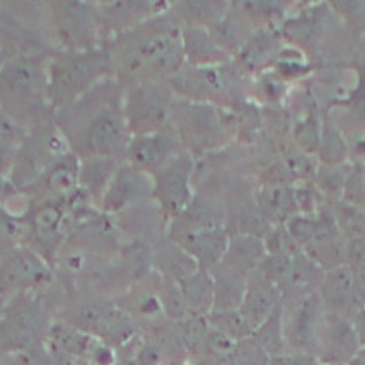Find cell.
Returning a JSON list of instances; mask_svg holds the SVG:
<instances>
[{
  "mask_svg": "<svg viewBox=\"0 0 365 365\" xmlns=\"http://www.w3.org/2000/svg\"><path fill=\"white\" fill-rule=\"evenodd\" d=\"M118 91L117 83L103 80L56 113L57 127L81 158L125 155L131 137Z\"/></svg>",
  "mask_w": 365,
  "mask_h": 365,
  "instance_id": "6da1fadb",
  "label": "cell"
},
{
  "mask_svg": "<svg viewBox=\"0 0 365 365\" xmlns=\"http://www.w3.org/2000/svg\"><path fill=\"white\" fill-rule=\"evenodd\" d=\"M182 31L173 19L154 16L120 36V41L113 46V64L115 61L131 83L171 80L182 70Z\"/></svg>",
  "mask_w": 365,
  "mask_h": 365,
  "instance_id": "7a4b0ae2",
  "label": "cell"
},
{
  "mask_svg": "<svg viewBox=\"0 0 365 365\" xmlns=\"http://www.w3.org/2000/svg\"><path fill=\"white\" fill-rule=\"evenodd\" d=\"M113 66L106 50L90 48L56 54L47 67L48 101L53 106H67L103 81Z\"/></svg>",
  "mask_w": 365,
  "mask_h": 365,
  "instance_id": "3957f363",
  "label": "cell"
},
{
  "mask_svg": "<svg viewBox=\"0 0 365 365\" xmlns=\"http://www.w3.org/2000/svg\"><path fill=\"white\" fill-rule=\"evenodd\" d=\"M3 104L11 103L4 113L16 118L17 113L37 114L41 103L48 100V77L36 56H16L3 63L1 68Z\"/></svg>",
  "mask_w": 365,
  "mask_h": 365,
  "instance_id": "277c9868",
  "label": "cell"
},
{
  "mask_svg": "<svg viewBox=\"0 0 365 365\" xmlns=\"http://www.w3.org/2000/svg\"><path fill=\"white\" fill-rule=\"evenodd\" d=\"M174 108L173 88L163 81L131 83L124 97L127 124L134 135L165 128Z\"/></svg>",
  "mask_w": 365,
  "mask_h": 365,
  "instance_id": "5b68a950",
  "label": "cell"
},
{
  "mask_svg": "<svg viewBox=\"0 0 365 365\" xmlns=\"http://www.w3.org/2000/svg\"><path fill=\"white\" fill-rule=\"evenodd\" d=\"M284 302V331L289 352H304L317 356L327 309L317 291H311ZM318 358V356H317Z\"/></svg>",
  "mask_w": 365,
  "mask_h": 365,
  "instance_id": "8992f818",
  "label": "cell"
},
{
  "mask_svg": "<svg viewBox=\"0 0 365 365\" xmlns=\"http://www.w3.org/2000/svg\"><path fill=\"white\" fill-rule=\"evenodd\" d=\"M192 173V161L181 153L157 173L153 174L155 198L160 210L167 217H178L192 201L190 180Z\"/></svg>",
  "mask_w": 365,
  "mask_h": 365,
  "instance_id": "52a82bcc",
  "label": "cell"
},
{
  "mask_svg": "<svg viewBox=\"0 0 365 365\" xmlns=\"http://www.w3.org/2000/svg\"><path fill=\"white\" fill-rule=\"evenodd\" d=\"M51 7L56 37L68 48V51L94 48L97 11H93V4L58 1L51 3Z\"/></svg>",
  "mask_w": 365,
  "mask_h": 365,
  "instance_id": "ba28073f",
  "label": "cell"
},
{
  "mask_svg": "<svg viewBox=\"0 0 365 365\" xmlns=\"http://www.w3.org/2000/svg\"><path fill=\"white\" fill-rule=\"evenodd\" d=\"M154 178L151 174L133 164H118L103 197L101 205L106 212H120L140 205L153 195Z\"/></svg>",
  "mask_w": 365,
  "mask_h": 365,
  "instance_id": "9c48e42d",
  "label": "cell"
},
{
  "mask_svg": "<svg viewBox=\"0 0 365 365\" xmlns=\"http://www.w3.org/2000/svg\"><path fill=\"white\" fill-rule=\"evenodd\" d=\"M181 133L180 138L182 144L191 145V148L207 150L218 145V143L228 134L230 121H227L218 107H212L210 103H197L185 106L181 110Z\"/></svg>",
  "mask_w": 365,
  "mask_h": 365,
  "instance_id": "30bf717a",
  "label": "cell"
},
{
  "mask_svg": "<svg viewBox=\"0 0 365 365\" xmlns=\"http://www.w3.org/2000/svg\"><path fill=\"white\" fill-rule=\"evenodd\" d=\"M180 135L167 127L154 133L135 134L130 138L125 155L134 167L151 175L182 153Z\"/></svg>",
  "mask_w": 365,
  "mask_h": 365,
  "instance_id": "8fae6325",
  "label": "cell"
},
{
  "mask_svg": "<svg viewBox=\"0 0 365 365\" xmlns=\"http://www.w3.org/2000/svg\"><path fill=\"white\" fill-rule=\"evenodd\" d=\"M171 80L173 87L185 96L195 98L197 103L220 101L234 94L235 76L232 71L218 66H195L191 70L180 71Z\"/></svg>",
  "mask_w": 365,
  "mask_h": 365,
  "instance_id": "7c38bea8",
  "label": "cell"
},
{
  "mask_svg": "<svg viewBox=\"0 0 365 365\" xmlns=\"http://www.w3.org/2000/svg\"><path fill=\"white\" fill-rule=\"evenodd\" d=\"M50 279L48 265L33 250L16 245L4 251L1 261L3 291H24L46 285Z\"/></svg>",
  "mask_w": 365,
  "mask_h": 365,
  "instance_id": "4fadbf2b",
  "label": "cell"
},
{
  "mask_svg": "<svg viewBox=\"0 0 365 365\" xmlns=\"http://www.w3.org/2000/svg\"><path fill=\"white\" fill-rule=\"evenodd\" d=\"M318 292L329 314L355 321L358 312L364 308L355 291L354 271L349 264L325 271Z\"/></svg>",
  "mask_w": 365,
  "mask_h": 365,
  "instance_id": "5bb4252c",
  "label": "cell"
},
{
  "mask_svg": "<svg viewBox=\"0 0 365 365\" xmlns=\"http://www.w3.org/2000/svg\"><path fill=\"white\" fill-rule=\"evenodd\" d=\"M282 292L258 268L248 275L238 312L254 332L281 305Z\"/></svg>",
  "mask_w": 365,
  "mask_h": 365,
  "instance_id": "9a60e30c",
  "label": "cell"
},
{
  "mask_svg": "<svg viewBox=\"0 0 365 365\" xmlns=\"http://www.w3.org/2000/svg\"><path fill=\"white\" fill-rule=\"evenodd\" d=\"M359 348L361 342L354 321L328 312L317 354L319 362L349 364Z\"/></svg>",
  "mask_w": 365,
  "mask_h": 365,
  "instance_id": "2e32d148",
  "label": "cell"
},
{
  "mask_svg": "<svg viewBox=\"0 0 365 365\" xmlns=\"http://www.w3.org/2000/svg\"><path fill=\"white\" fill-rule=\"evenodd\" d=\"M214 278V305L212 311L238 309L247 288L250 274L234 268L221 261L211 269Z\"/></svg>",
  "mask_w": 365,
  "mask_h": 365,
  "instance_id": "e0dca14e",
  "label": "cell"
},
{
  "mask_svg": "<svg viewBox=\"0 0 365 365\" xmlns=\"http://www.w3.org/2000/svg\"><path fill=\"white\" fill-rule=\"evenodd\" d=\"M257 204L269 224L281 225L298 214L294 187L289 184H268L257 195Z\"/></svg>",
  "mask_w": 365,
  "mask_h": 365,
  "instance_id": "ac0fdd59",
  "label": "cell"
},
{
  "mask_svg": "<svg viewBox=\"0 0 365 365\" xmlns=\"http://www.w3.org/2000/svg\"><path fill=\"white\" fill-rule=\"evenodd\" d=\"M153 262L163 274V278L175 282H181L201 268L197 259L173 240L158 245V250L153 252Z\"/></svg>",
  "mask_w": 365,
  "mask_h": 365,
  "instance_id": "d6986e66",
  "label": "cell"
},
{
  "mask_svg": "<svg viewBox=\"0 0 365 365\" xmlns=\"http://www.w3.org/2000/svg\"><path fill=\"white\" fill-rule=\"evenodd\" d=\"M265 255L264 240L254 235L235 234L230 238L228 250L222 261L245 274H251L261 265Z\"/></svg>",
  "mask_w": 365,
  "mask_h": 365,
  "instance_id": "ffe728a7",
  "label": "cell"
},
{
  "mask_svg": "<svg viewBox=\"0 0 365 365\" xmlns=\"http://www.w3.org/2000/svg\"><path fill=\"white\" fill-rule=\"evenodd\" d=\"M182 43L185 57L195 66H208L215 61L220 63L224 56H227L225 50L217 43L214 36L200 26L184 29Z\"/></svg>",
  "mask_w": 365,
  "mask_h": 365,
  "instance_id": "44dd1931",
  "label": "cell"
},
{
  "mask_svg": "<svg viewBox=\"0 0 365 365\" xmlns=\"http://www.w3.org/2000/svg\"><path fill=\"white\" fill-rule=\"evenodd\" d=\"M190 314L208 315L214 305V278L210 269L200 268L191 277L178 282Z\"/></svg>",
  "mask_w": 365,
  "mask_h": 365,
  "instance_id": "7402d4cb",
  "label": "cell"
},
{
  "mask_svg": "<svg viewBox=\"0 0 365 365\" xmlns=\"http://www.w3.org/2000/svg\"><path fill=\"white\" fill-rule=\"evenodd\" d=\"M118 167L115 158L84 157L80 160V185L90 197H101Z\"/></svg>",
  "mask_w": 365,
  "mask_h": 365,
  "instance_id": "603a6c76",
  "label": "cell"
},
{
  "mask_svg": "<svg viewBox=\"0 0 365 365\" xmlns=\"http://www.w3.org/2000/svg\"><path fill=\"white\" fill-rule=\"evenodd\" d=\"M44 180L50 194L68 198L80 185V160L70 153L46 170Z\"/></svg>",
  "mask_w": 365,
  "mask_h": 365,
  "instance_id": "cb8c5ba5",
  "label": "cell"
},
{
  "mask_svg": "<svg viewBox=\"0 0 365 365\" xmlns=\"http://www.w3.org/2000/svg\"><path fill=\"white\" fill-rule=\"evenodd\" d=\"M254 339L267 354V356L279 355L288 352L285 331H284V305H281L272 312V315L252 332Z\"/></svg>",
  "mask_w": 365,
  "mask_h": 365,
  "instance_id": "d4e9b609",
  "label": "cell"
},
{
  "mask_svg": "<svg viewBox=\"0 0 365 365\" xmlns=\"http://www.w3.org/2000/svg\"><path fill=\"white\" fill-rule=\"evenodd\" d=\"M319 158L322 164H345L349 163V151L348 144L336 127L335 121L327 115L322 121L321 131V143H319Z\"/></svg>",
  "mask_w": 365,
  "mask_h": 365,
  "instance_id": "484cf974",
  "label": "cell"
},
{
  "mask_svg": "<svg viewBox=\"0 0 365 365\" xmlns=\"http://www.w3.org/2000/svg\"><path fill=\"white\" fill-rule=\"evenodd\" d=\"M349 163L321 164L314 177V182L328 202L334 204L342 200Z\"/></svg>",
  "mask_w": 365,
  "mask_h": 365,
  "instance_id": "4316f807",
  "label": "cell"
},
{
  "mask_svg": "<svg viewBox=\"0 0 365 365\" xmlns=\"http://www.w3.org/2000/svg\"><path fill=\"white\" fill-rule=\"evenodd\" d=\"M341 234L349 241L365 235V207L344 200L331 204Z\"/></svg>",
  "mask_w": 365,
  "mask_h": 365,
  "instance_id": "83f0119b",
  "label": "cell"
},
{
  "mask_svg": "<svg viewBox=\"0 0 365 365\" xmlns=\"http://www.w3.org/2000/svg\"><path fill=\"white\" fill-rule=\"evenodd\" d=\"M181 14L190 21L191 26L215 24L225 13L230 4L225 3H211V1H184L178 3Z\"/></svg>",
  "mask_w": 365,
  "mask_h": 365,
  "instance_id": "f1b7e54d",
  "label": "cell"
},
{
  "mask_svg": "<svg viewBox=\"0 0 365 365\" xmlns=\"http://www.w3.org/2000/svg\"><path fill=\"white\" fill-rule=\"evenodd\" d=\"M208 324L228 335L230 338L235 339L237 342L248 338L252 335L251 328L247 325L238 309L232 311H211L207 315Z\"/></svg>",
  "mask_w": 365,
  "mask_h": 365,
  "instance_id": "f546056e",
  "label": "cell"
},
{
  "mask_svg": "<svg viewBox=\"0 0 365 365\" xmlns=\"http://www.w3.org/2000/svg\"><path fill=\"white\" fill-rule=\"evenodd\" d=\"M342 200L356 205H365V164L349 163Z\"/></svg>",
  "mask_w": 365,
  "mask_h": 365,
  "instance_id": "4dcf8cb0",
  "label": "cell"
},
{
  "mask_svg": "<svg viewBox=\"0 0 365 365\" xmlns=\"http://www.w3.org/2000/svg\"><path fill=\"white\" fill-rule=\"evenodd\" d=\"M265 365H319V359L312 354L304 352H284L268 356Z\"/></svg>",
  "mask_w": 365,
  "mask_h": 365,
  "instance_id": "1f68e13d",
  "label": "cell"
},
{
  "mask_svg": "<svg viewBox=\"0 0 365 365\" xmlns=\"http://www.w3.org/2000/svg\"><path fill=\"white\" fill-rule=\"evenodd\" d=\"M138 365H161V349L157 345H144L137 355Z\"/></svg>",
  "mask_w": 365,
  "mask_h": 365,
  "instance_id": "d6a6232c",
  "label": "cell"
},
{
  "mask_svg": "<svg viewBox=\"0 0 365 365\" xmlns=\"http://www.w3.org/2000/svg\"><path fill=\"white\" fill-rule=\"evenodd\" d=\"M354 271V282L358 299L365 307V267H351Z\"/></svg>",
  "mask_w": 365,
  "mask_h": 365,
  "instance_id": "836d02e7",
  "label": "cell"
},
{
  "mask_svg": "<svg viewBox=\"0 0 365 365\" xmlns=\"http://www.w3.org/2000/svg\"><path fill=\"white\" fill-rule=\"evenodd\" d=\"M354 324L356 328V334H358L361 346H365V307L358 312Z\"/></svg>",
  "mask_w": 365,
  "mask_h": 365,
  "instance_id": "e575fe53",
  "label": "cell"
},
{
  "mask_svg": "<svg viewBox=\"0 0 365 365\" xmlns=\"http://www.w3.org/2000/svg\"><path fill=\"white\" fill-rule=\"evenodd\" d=\"M348 365H365V346H361Z\"/></svg>",
  "mask_w": 365,
  "mask_h": 365,
  "instance_id": "d590c367",
  "label": "cell"
},
{
  "mask_svg": "<svg viewBox=\"0 0 365 365\" xmlns=\"http://www.w3.org/2000/svg\"><path fill=\"white\" fill-rule=\"evenodd\" d=\"M319 365H348V364H342V362H319Z\"/></svg>",
  "mask_w": 365,
  "mask_h": 365,
  "instance_id": "8d00e7d4",
  "label": "cell"
},
{
  "mask_svg": "<svg viewBox=\"0 0 365 365\" xmlns=\"http://www.w3.org/2000/svg\"><path fill=\"white\" fill-rule=\"evenodd\" d=\"M364 207H365V205H364Z\"/></svg>",
  "mask_w": 365,
  "mask_h": 365,
  "instance_id": "74e56055",
  "label": "cell"
}]
</instances>
